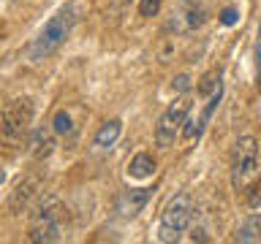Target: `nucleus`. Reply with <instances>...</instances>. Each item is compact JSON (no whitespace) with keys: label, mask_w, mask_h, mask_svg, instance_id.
<instances>
[{"label":"nucleus","mask_w":261,"mask_h":244,"mask_svg":"<svg viewBox=\"0 0 261 244\" xmlns=\"http://www.w3.org/2000/svg\"><path fill=\"white\" fill-rule=\"evenodd\" d=\"M63 203L57 195H38L30 211L28 239L36 244H52L63 239Z\"/></svg>","instance_id":"obj_1"},{"label":"nucleus","mask_w":261,"mask_h":244,"mask_svg":"<svg viewBox=\"0 0 261 244\" xmlns=\"http://www.w3.org/2000/svg\"><path fill=\"white\" fill-rule=\"evenodd\" d=\"M261 182V158L256 136H240L231 152V187L237 193H248V187Z\"/></svg>","instance_id":"obj_2"},{"label":"nucleus","mask_w":261,"mask_h":244,"mask_svg":"<svg viewBox=\"0 0 261 244\" xmlns=\"http://www.w3.org/2000/svg\"><path fill=\"white\" fill-rule=\"evenodd\" d=\"M71 27H73V11L71 8H60L52 19H49L41 33L30 41L28 46V60L30 63H38V60H46L49 54H55L57 49L65 44V38L71 36Z\"/></svg>","instance_id":"obj_3"},{"label":"nucleus","mask_w":261,"mask_h":244,"mask_svg":"<svg viewBox=\"0 0 261 244\" xmlns=\"http://www.w3.org/2000/svg\"><path fill=\"white\" fill-rule=\"evenodd\" d=\"M33 117H36L33 98H28V95L11 98L3 106V114H0V141H6L11 146L22 144L33 128Z\"/></svg>","instance_id":"obj_4"},{"label":"nucleus","mask_w":261,"mask_h":244,"mask_svg":"<svg viewBox=\"0 0 261 244\" xmlns=\"http://www.w3.org/2000/svg\"><path fill=\"white\" fill-rule=\"evenodd\" d=\"M193 220V198L188 193H177L161 211V225H158V239L161 241H179Z\"/></svg>","instance_id":"obj_5"},{"label":"nucleus","mask_w":261,"mask_h":244,"mask_svg":"<svg viewBox=\"0 0 261 244\" xmlns=\"http://www.w3.org/2000/svg\"><path fill=\"white\" fill-rule=\"evenodd\" d=\"M188 114H191V98L182 95L177 98V101H171L166 106V111L158 117V125H155V146L158 149H171L177 141V136L182 133V125L188 119Z\"/></svg>","instance_id":"obj_6"},{"label":"nucleus","mask_w":261,"mask_h":244,"mask_svg":"<svg viewBox=\"0 0 261 244\" xmlns=\"http://www.w3.org/2000/svg\"><path fill=\"white\" fill-rule=\"evenodd\" d=\"M38 187H41V179L36 174L19 179L16 187L11 190V195H8V211L11 215H22L24 209H30L33 201L38 198Z\"/></svg>","instance_id":"obj_7"},{"label":"nucleus","mask_w":261,"mask_h":244,"mask_svg":"<svg viewBox=\"0 0 261 244\" xmlns=\"http://www.w3.org/2000/svg\"><path fill=\"white\" fill-rule=\"evenodd\" d=\"M55 128L52 125H41V128H36L30 133V158L33 160H46V158H52V152H55V146H57V141H55Z\"/></svg>","instance_id":"obj_8"},{"label":"nucleus","mask_w":261,"mask_h":244,"mask_svg":"<svg viewBox=\"0 0 261 244\" xmlns=\"http://www.w3.org/2000/svg\"><path fill=\"white\" fill-rule=\"evenodd\" d=\"M150 195H152L150 187H139V190H128L125 195H122V201H120V211H122L125 217H136L139 211L144 209V203L150 201Z\"/></svg>","instance_id":"obj_9"},{"label":"nucleus","mask_w":261,"mask_h":244,"mask_svg":"<svg viewBox=\"0 0 261 244\" xmlns=\"http://www.w3.org/2000/svg\"><path fill=\"white\" fill-rule=\"evenodd\" d=\"M155 168H158V163H155V158L150 152H139L128 163V174L134 179H150L155 174Z\"/></svg>","instance_id":"obj_10"},{"label":"nucleus","mask_w":261,"mask_h":244,"mask_svg":"<svg viewBox=\"0 0 261 244\" xmlns=\"http://www.w3.org/2000/svg\"><path fill=\"white\" fill-rule=\"evenodd\" d=\"M120 133H122V122H120V119H109V122H103V125L98 128L93 144L98 146V149H109V146L117 144Z\"/></svg>","instance_id":"obj_11"},{"label":"nucleus","mask_w":261,"mask_h":244,"mask_svg":"<svg viewBox=\"0 0 261 244\" xmlns=\"http://www.w3.org/2000/svg\"><path fill=\"white\" fill-rule=\"evenodd\" d=\"M234 241H242V244H258L261 241V215H250L245 223L240 225Z\"/></svg>","instance_id":"obj_12"},{"label":"nucleus","mask_w":261,"mask_h":244,"mask_svg":"<svg viewBox=\"0 0 261 244\" xmlns=\"http://www.w3.org/2000/svg\"><path fill=\"white\" fill-rule=\"evenodd\" d=\"M52 128H55L57 136H71V133H73V119H71V114L60 109V111L52 117Z\"/></svg>","instance_id":"obj_13"},{"label":"nucleus","mask_w":261,"mask_h":244,"mask_svg":"<svg viewBox=\"0 0 261 244\" xmlns=\"http://www.w3.org/2000/svg\"><path fill=\"white\" fill-rule=\"evenodd\" d=\"M218 87H220V73H210V76H204V79H201L199 95H201V98H210Z\"/></svg>","instance_id":"obj_14"},{"label":"nucleus","mask_w":261,"mask_h":244,"mask_svg":"<svg viewBox=\"0 0 261 244\" xmlns=\"http://www.w3.org/2000/svg\"><path fill=\"white\" fill-rule=\"evenodd\" d=\"M158 11H161V0H139V14L147 16V19L155 16Z\"/></svg>","instance_id":"obj_15"},{"label":"nucleus","mask_w":261,"mask_h":244,"mask_svg":"<svg viewBox=\"0 0 261 244\" xmlns=\"http://www.w3.org/2000/svg\"><path fill=\"white\" fill-rule=\"evenodd\" d=\"M220 22H223L226 27H231V24H237V22H240V11H237L234 6L223 8V11H220Z\"/></svg>","instance_id":"obj_16"},{"label":"nucleus","mask_w":261,"mask_h":244,"mask_svg":"<svg viewBox=\"0 0 261 244\" xmlns=\"http://www.w3.org/2000/svg\"><path fill=\"white\" fill-rule=\"evenodd\" d=\"M256 76L261 79V24H258V36H256Z\"/></svg>","instance_id":"obj_17"},{"label":"nucleus","mask_w":261,"mask_h":244,"mask_svg":"<svg viewBox=\"0 0 261 244\" xmlns=\"http://www.w3.org/2000/svg\"><path fill=\"white\" fill-rule=\"evenodd\" d=\"M191 241H210V236L204 233V228H193V231H191Z\"/></svg>","instance_id":"obj_18"},{"label":"nucleus","mask_w":261,"mask_h":244,"mask_svg":"<svg viewBox=\"0 0 261 244\" xmlns=\"http://www.w3.org/2000/svg\"><path fill=\"white\" fill-rule=\"evenodd\" d=\"M188 81H191V79H188L185 73H182V76H177V79H174V89H177V93H185V89H188Z\"/></svg>","instance_id":"obj_19"},{"label":"nucleus","mask_w":261,"mask_h":244,"mask_svg":"<svg viewBox=\"0 0 261 244\" xmlns=\"http://www.w3.org/2000/svg\"><path fill=\"white\" fill-rule=\"evenodd\" d=\"M3 182H6V171L0 168V187H3Z\"/></svg>","instance_id":"obj_20"}]
</instances>
